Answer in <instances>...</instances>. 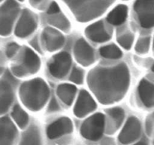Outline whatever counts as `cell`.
Returning a JSON list of instances; mask_svg holds the SVG:
<instances>
[{
	"label": "cell",
	"instance_id": "obj_1",
	"mask_svg": "<svg viewBox=\"0 0 154 145\" xmlns=\"http://www.w3.org/2000/svg\"><path fill=\"white\" fill-rule=\"evenodd\" d=\"M87 83L99 102L103 104L117 102L129 89V68L124 63L111 66H96L89 72Z\"/></svg>",
	"mask_w": 154,
	"mask_h": 145
},
{
	"label": "cell",
	"instance_id": "obj_2",
	"mask_svg": "<svg viewBox=\"0 0 154 145\" xmlns=\"http://www.w3.org/2000/svg\"><path fill=\"white\" fill-rule=\"evenodd\" d=\"M21 102L29 110L38 111L48 102L50 89L46 82L42 78H35L25 82L19 89Z\"/></svg>",
	"mask_w": 154,
	"mask_h": 145
},
{
	"label": "cell",
	"instance_id": "obj_3",
	"mask_svg": "<svg viewBox=\"0 0 154 145\" xmlns=\"http://www.w3.org/2000/svg\"><path fill=\"white\" fill-rule=\"evenodd\" d=\"M79 22H88L103 14L115 0H62Z\"/></svg>",
	"mask_w": 154,
	"mask_h": 145
},
{
	"label": "cell",
	"instance_id": "obj_4",
	"mask_svg": "<svg viewBox=\"0 0 154 145\" xmlns=\"http://www.w3.org/2000/svg\"><path fill=\"white\" fill-rule=\"evenodd\" d=\"M41 60L38 54L28 47L20 48L17 54V59L11 63V71L18 78L33 75L39 70Z\"/></svg>",
	"mask_w": 154,
	"mask_h": 145
},
{
	"label": "cell",
	"instance_id": "obj_5",
	"mask_svg": "<svg viewBox=\"0 0 154 145\" xmlns=\"http://www.w3.org/2000/svg\"><path fill=\"white\" fill-rule=\"evenodd\" d=\"M19 12L20 5L15 0H6L0 5V36L11 33Z\"/></svg>",
	"mask_w": 154,
	"mask_h": 145
},
{
	"label": "cell",
	"instance_id": "obj_6",
	"mask_svg": "<svg viewBox=\"0 0 154 145\" xmlns=\"http://www.w3.org/2000/svg\"><path fill=\"white\" fill-rule=\"evenodd\" d=\"M105 131V114L96 113L87 118L82 123L80 132L87 140L96 141L102 137Z\"/></svg>",
	"mask_w": 154,
	"mask_h": 145
},
{
	"label": "cell",
	"instance_id": "obj_7",
	"mask_svg": "<svg viewBox=\"0 0 154 145\" xmlns=\"http://www.w3.org/2000/svg\"><path fill=\"white\" fill-rule=\"evenodd\" d=\"M134 11L143 28L154 27V0H136L134 4Z\"/></svg>",
	"mask_w": 154,
	"mask_h": 145
},
{
	"label": "cell",
	"instance_id": "obj_8",
	"mask_svg": "<svg viewBox=\"0 0 154 145\" xmlns=\"http://www.w3.org/2000/svg\"><path fill=\"white\" fill-rule=\"evenodd\" d=\"M72 57L66 51L58 53L51 58L48 67L51 75L57 79L66 76L72 66Z\"/></svg>",
	"mask_w": 154,
	"mask_h": 145
},
{
	"label": "cell",
	"instance_id": "obj_9",
	"mask_svg": "<svg viewBox=\"0 0 154 145\" xmlns=\"http://www.w3.org/2000/svg\"><path fill=\"white\" fill-rule=\"evenodd\" d=\"M38 26L36 15L29 9H24L17 21L14 33L20 38H26L32 34Z\"/></svg>",
	"mask_w": 154,
	"mask_h": 145
},
{
	"label": "cell",
	"instance_id": "obj_10",
	"mask_svg": "<svg viewBox=\"0 0 154 145\" xmlns=\"http://www.w3.org/2000/svg\"><path fill=\"white\" fill-rule=\"evenodd\" d=\"M141 134V124L135 116H130L125 123L118 136L121 144L127 145L136 141Z\"/></svg>",
	"mask_w": 154,
	"mask_h": 145
},
{
	"label": "cell",
	"instance_id": "obj_11",
	"mask_svg": "<svg viewBox=\"0 0 154 145\" xmlns=\"http://www.w3.org/2000/svg\"><path fill=\"white\" fill-rule=\"evenodd\" d=\"M18 136L14 122L8 116H0V145H16Z\"/></svg>",
	"mask_w": 154,
	"mask_h": 145
},
{
	"label": "cell",
	"instance_id": "obj_12",
	"mask_svg": "<svg viewBox=\"0 0 154 145\" xmlns=\"http://www.w3.org/2000/svg\"><path fill=\"white\" fill-rule=\"evenodd\" d=\"M41 40L45 49L50 52L60 49L66 42V39L61 32L51 27L45 28L42 33Z\"/></svg>",
	"mask_w": 154,
	"mask_h": 145
},
{
	"label": "cell",
	"instance_id": "obj_13",
	"mask_svg": "<svg viewBox=\"0 0 154 145\" xmlns=\"http://www.w3.org/2000/svg\"><path fill=\"white\" fill-rule=\"evenodd\" d=\"M74 55L77 61L84 66L93 64L96 60L94 50L84 39H79L75 42Z\"/></svg>",
	"mask_w": 154,
	"mask_h": 145
},
{
	"label": "cell",
	"instance_id": "obj_14",
	"mask_svg": "<svg viewBox=\"0 0 154 145\" xmlns=\"http://www.w3.org/2000/svg\"><path fill=\"white\" fill-rule=\"evenodd\" d=\"M14 100V89L8 77L0 79V116L7 113Z\"/></svg>",
	"mask_w": 154,
	"mask_h": 145
},
{
	"label": "cell",
	"instance_id": "obj_15",
	"mask_svg": "<svg viewBox=\"0 0 154 145\" xmlns=\"http://www.w3.org/2000/svg\"><path fill=\"white\" fill-rule=\"evenodd\" d=\"M96 103L90 94L86 90H81L74 107V113L77 117L82 118L94 111Z\"/></svg>",
	"mask_w": 154,
	"mask_h": 145
},
{
	"label": "cell",
	"instance_id": "obj_16",
	"mask_svg": "<svg viewBox=\"0 0 154 145\" xmlns=\"http://www.w3.org/2000/svg\"><path fill=\"white\" fill-rule=\"evenodd\" d=\"M73 123L69 118L61 117L47 127L46 133L50 139H57L71 134L73 131Z\"/></svg>",
	"mask_w": 154,
	"mask_h": 145
},
{
	"label": "cell",
	"instance_id": "obj_17",
	"mask_svg": "<svg viewBox=\"0 0 154 145\" xmlns=\"http://www.w3.org/2000/svg\"><path fill=\"white\" fill-rule=\"evenodd\" d=\"M105 132L114 134L119 130L125 119V112L121 107H113L105 111Z\"/></svg>",
	"mask_w": 154,
	"mask_h": 145
},
{
	"label": "cell",
	"instance_id": "obj_18",
	"mask_svg": "<svg viewBox=\"0 0 154 145\" xmlns=\"http://www.w3.org/2000/svg\"><path fill=\"white\" fill-rule=\"evenodd\" d=\"M85 34L90 40L95 42H105L111 38V31L108 30L103 21H99L88 26Z\"/></svg>",
	"mask_w": 154,
	"mask_h": 145
},
{
	"label": "cell",
	"instance_id": "obj_19",
	"mask_svg": "<svg viewBox=\"0 0 154 145\" xmlns=\"http://www.w3.org/2000/svg\"><path fill=\"white\" fill-rule=\"evenodd\" d=\"M138 92L141 102L145 107H154V84L148 80L143 79L140 82Z\"/></svg>",
	"mask_w": 154,
	"mask_h": 145
},
{
	"label": "cell",
	"instance_id": "obj_20",
	"mask_svg": "<svg viewBox=\"0 0 154 145\" xmlns=\"http://www.w3.org/2000/svg\"><path fill=\"white\" fill-rule=\"evenodd\" d=\"M19 145H42L40 129L36 125H32L23 133Z\"/></svg>",
	"mask_w": 154,
	"mask_h": 145
},
{
	"label": "cell",
	"instance_id": "obj_21",
	"mask_svg": "<svg viewBox=\"0 0 154 145\" xmlns=\"http://www.w3.org/2000/svg\"><path fill=\"white\" fill-rule=\"evenodd\" d=\"M128 17V8L125 5L116 6L107 17V21L114 26H120L125 23Z\"/></svg>",
	"mask_w": 154,
	"mask_h": 145
},
{
	"label": "cell",
	"instance_id": "obj_22",
	"mask_svg": "<svg viewBox=\"0 0 154 145\" xmlns=\"http://www.w3.org/2000/svg\"><path fill=\"white\" fill-rule=\"evenodd\" d=\"M77 93L75 85L69 83L60 84L57 87V95L60 100L66 105L69 106L73 103Z\"/></svg>",
	"mask_w": 154,
	"mask_h": 145
},
{
	"label": "cell",
	"instance_id": "obj_23",
	"mask_svg": "<svg viewBox=\"0 0 154 145\" xmlns=\"http://www.w3.org/2000/svg\"><path fill=\"white\" fill-rule=\"evenodd\" d=\"M48 22L53 27L63 32H69L71 29V24L68 18L61 11L55 14L48 15Z\"/></svg>",
	"mask_w": 154,
	"mask_h": 145
},
{
	"label": "cell",
	"instance_id": "obj_24",
	"mask_svg": "<svg viewBox=\"0 0 154 145\" xmlns=\"http://www.w3.org/2000/svg\"><path fill=\"white\" fill-rule=\"evenodd\" d=\"M11 114L15 125H17L21 129L26 128L29 121V117L26 112L21 108L20 106L16 104L12 109Z\"/></svg>",
	"mask_w": 154,
	"mask_h": 145
},
{
	"label": "cell",
	"instance_id": "obj_25",
	"mask_svg": "<svg viewBox=\"0 0 154 145\" xmlns=\"http://www.w3.org/2000/svg\"><path fill=\"white\" fill-rule=\"evenodd\" d=\"M99 52L102 57L108 59H120L123 55L121 50L114 44L102 47Z\"/></svg>",
	"mask_w": 154,
	"mask_h": 145
},
{
	"label": "cell",
	"instance_id": "obj_26",
	"mask_svg": "<svg viewBox=\"0 0 154 145\" xmlns=\"http://www.w3.org/2000/svg\"><path fill=\"white\" fill-rule=\"evenodd\" d=\"M134 35L132 32L129 30H123L120 33V34L117 35V40L118 43L123 47V48L126 50L130 49L132 46V44L134 42Z\"/></svg>",
	"mask_w": 154,
	"mask_h": 145
},
{
	"label": "cell",
	"instance_id": "obj_27",
	"mask_svg": "<svg viewBox=\"0 0 154 145\" xmlns=\"http://www.w3.org/2000/svg\"><path fill=\"white\" fill-rule=\"evenodd\" d=\"M150 46V36H144L138 39L135 45V51L138 54H144L149 51Z\"/></svg>",
	"mask_w": 154,
	"mask_h": 145
},
{
	"label": "cell",
	"instance_id": "obj_28",
	"mask_svg": "<svg viewBox=\"0 0 154 145\" xmlns=\"http://www.w3.org/2000/svg\"><path fill=\"white\" fill-rule=\"evenodd\" d=\"M70 80L75 84L81 85L84 82V72L80 68L75 67L70 75Z\"/></svg>",
	"mask_w": 154,
	"mask_h": 145
},
{
	"label": "cell",
	"instance_id": "obj_29",
	"mask_svg": "<svg viewBox=\"0 0 154 145\" xmlns=\"http://www.w3.org/2000/svg\"><path fill=\"white\" fill-rule=\"evenodd\" d=\"M20 47L16 42H11L5 48V55L9 58L15 57L19 52Z\"/></svg>",
	"mask_w": 154,
	"mask_h": 145
},
{
	"label": "cell",
	"instance_id": "obj_30",
	"mask_svg": "<svg viewBox=\"0 0 154 145\" xmlns=\"http://www.w3.org/2000/svg\"><path fill=\"white\" fill-rule=\"evenodd\" d=\"M60 109V104L57 102V99L54 97L51 98V101L49 103V105L48 107V113H54V112L58 111Z\"/></svg>",
	"mask_w": 154,
	"mask_h": 145
},
{
	"label": "cell",
	"instance_id": "obj_31",
	"mask_svg": "<svg viewBox=\"0 0 154 145\" xmlns=\"http://www.w3.org/2000/svg\"><path fill=\"white\" fill-rule=\"evenodd\" d=\"M60 12V8L58 6V5L55 2H53L51 3V5L48 7V10H47V14L48 15H52L55 14L59 13Z\"/></svg>",
	"mask_w": 154,
	"mask_h": 145
},
{
	"label": "cell",
	"instance_id": "obj_32",
	"mask_svg": "<svg viewBox=\"0 0 154 145\" xmlns=\"http://www.w3.org/2000/svg\"><path fill=\"white\" fill-rule=\"evenodd\" d=\"M48 0H29V2L33 7H35L37 8H44L45 5L48 3Z\"/></svg>",
	"mask_w": 154,
	"mask_h": 145
},
{
	"label": "cell",
	"instance_id": "obj_33",
	"mask_svg": "<svg viewBox=\"0 0 154 145\" xmlns=\"http://www.w3.org/2000/svg\"><path fill=\"white\" fill-rule=\"evenodd\" d=\"M100 145H117L115 140L111 137H102L100 141Z\"/></svg>",
	"mask_w": 154,
	"mask_h": 145
},
{
	"label": "cell",
	"instance_id": "obj_34",
	"mask_svg": "<svg viewBox=\"0 0 154 145\" xmlns=\"http://www.w3.org/2000/svg\"><path fill=\"white\" fill-rule=\"evenodd\" d=\"M30 44H31V45L32 46V48H35L36 51H38V52H42V49H41L40 45H39V42L38 40V38H34L32 40H31Z\"/></svg>",
	"mask_w": 154,
	"mask_h": 145
},
{
	"label": "cell",
	"instance_id": "obj_35",
	"mask_svg": "<svg viewBox=\"0 0 154 145\" xmlns=\"http://www.w3.org/2000/svg\"><path fill=\"white\" fill-rule=\"evenodd\" d=\"M5 56L2 51H0V76L5 72Z\"/></svg>",
	"mask_w": 154,
	"mask_h": 145
},
{
	"label": "cell",
	"instance_id": "obj_36",
	"mask_svg": "<svg viewBox=\"0 0 154 145\" xmlns=\"http://www.w3.org/2000/svg\"><path fill=\"white\" fill-rule=\"evenodd\" d=\"M133 145H148V143H147L146 141H144V140H141V141L138 142V143H135V144Z\"/></svg>",
	"mask_w": 154,
	"mask_h": 145
},
{
	"label": "cell",
	"instance_id": "obj_37",
	"mask_svg": "<svg viewBox=\"0 0 154 145\" xmlns=\"http://www.w3.org/2000/svg\"><path fill=\"white\" fill-rule=\"evenodd\" d=\"M152 71L154 72V64L153 65V66H152Z\"/></svg>",
	"mask_w": 154,
	"mask_h": 145
},
{
	"label": "cell",
	"instance_id": "obj_38",
	"mask_svg": "<svg viewBox=\"0 0 154 145\" xmlns=\"http://www.w3.org/2000/svg\"><path fill=\"white\" fill-rule=\"evenodd\" d=\"M153 49L154 51V38H153Z\"/></svg>",
	"mask_w": 154,
	"mask_h": 145
},
{
	"label": "cell",
	"instance_id": "obj_39",
	"mask_svg": "<svg viewBox=\"0 0 154 145\" xmlns=\"http://www.w3.org/2000/svg\"><path fill=\"white\" fill-rule=\"evenodd\" d=\"M18 1H20V2H23V1H24V0H18Z\"/></svg>",
	"mask_w": 154,
	"mask_h": 145
},
{
	"label": "cell",
	"instance_id": "obj_40",
	"mask_svg": "<svg viewBox=\"0 0 154 145\" xmlns=\"http://www.w3.org/2000/svg\"><path fill=\"white\" fill-rule=\"evenodd\" d=\"M3 1V0H0V2H2Z\"/></svg>",
	"mask_w": 154,
	"mask_h": 145
},
{
	"label": "cell",
	"instance_id": "obj_41",
	"mask_svg": "<svg viewBox=\"0 0 154 145\" xmlns=\"http://www.w3.org/2000/svg\"><path fill=\"white\" fill-rule=\"evenodd\" d=\"M124 1H128V0H124Z\"/></svg>",
	"mask_w": 154,
	"mask_h": 145
},
{
	"label": "cell",
	"instance_id": "obj_42",
	"mask_svg": "<svg viewBox=\"0 0 154 145\" xmlns=\"http://www.w3.org/2000/svg\"><path fill=\"white\" fill-rule=\"evenodd\" d=\"M153 118H154V113H153Z\"/></svg>",
	"mask_w": 154,
	"mask_h": 145
}]
</instances>
